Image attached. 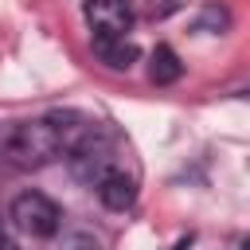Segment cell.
I'll return each mask as SVG.
<instances>
[{
    "mask_svg": "<svg viewBox=\"0 0 250 250\" xmlns=\"http://www.w3.org/2000/svg\"><path fill=\"white\" fill-rule=\"evenodd\" d=\"M0 148H4V160L12 168H43L59 156H66V141H62V129L55 117H43V121H20L12 125L4 137H0Z\"/></svg>",
    "mask_w": 250,
    "mask_h": 250,
    "instance_id": "obj_1",
    "label": "cell"
},
{
    "mask_svg": "<svg viewBox=\"0 0 250 250\" xmlns=\"http://www.w3.org/2000/svg\"><path fill=\"white\" fill-rule=\"evenodd\" d=\"M66 164H70L74 180H82V184H90V188H98L102 176L117 168V164H113V148H109V141H105L98 129H90V133L66 152Z\"/></svg>",
    "mask_w": 250,
    "mask_h": 250,
    "instance_id": "obj_2",
    "label": "cell"
},
{
    "mask_svg": "<svg viewBox=\"0 0 250 250\" xmlns=\"http://www.w3.org/2000/svg\"><path fill=\"white\" fill-rule=\"evenodd\" d=\"M12 223L23 230V234H35V238H51L62 223V211L43 195V191H20L12 199Z\"/></svg>",
    "mask_w": 250,
    "mask_h": 250,
    "instance_id": "obj_3",
    "label": "cell"
},
{
    "mask_svg": "<svg viewBox=\"0 0 250 250\" xmlns=\"http://www.w3.org/2000/svg\"><path fill=\"white\" fill-rule=\"evenodd\" d=\"M82 12H86V23H90L94 39H125V31L133 27L129 0H86Z\"/></svg>",
    "mask_w": 250,
    "mask_h": 250,
    "instance_id": "obj_4",
    "label": "cell"
},
{
    "mask_svg": "<svg viewBox=\"0 0 250 250\" xmlns=\"http://www.w3.org/2000/svg\"><path fill=\"white\" fill-rule=\"evenodd\" d=\"M98 199H102L109 211H125V207H133V199H137V180L125 176V168H113V172L102 176Z\"/></svg>",
    "mask_w": 250,
    "mask_h": 250,
    "instance_id": "obj_5",
    "label": "cell"
},
{
    "mask_svg": "<svg viewBox=\"0 0 250 250\" xmlns=\"http://www.w3.org/2000/svg\"><path fill=\"white\" fill-rule=\"evenodd\" d=\"M94 55H98L105 66H113V70H129L141 51H137V43H129V39H94Z\"/></svg>",
    "mask_w": 250,
    "mask_h": 250,
    "instance_id": "obj_6",
    "label": "cell"
},
{
    "mask_svg": "<svg viewBox=\"0 0 250 250\" xmlns=\"http://www.w3.org/2000/svg\"><path fill=\"white\" fill-rule=\"evenodd\" d=\"M180 74H184L180 55H176L168 43H156V51H152V59H148V78H152L156 86H172Z\"/></svg>",
    "mask_w": 250,
    "mask_h": 250,
    "instance_id": "obj_7",
    "label": "cell"
},
{
    "mask_svg": "<svg viewBox=\"0 0 250 250\" xmlns=\"http://www.w3.org/2000/svg\"><path fill=\"white\" fill-rule=\"evenodd\" d=\"M172 250H191V234H184V238H180V242H176Z\"/></svg>",
    "mask_w": 250,
    "mask_h": 250,
    "instance_id": "obj_8",
    "label": "cell"
},
{
    "mask_svg": "<svg viewBox=\"0 0 250 250\" xmlns=\"http://www.w3.org/2000/svg\"><path fill=\"white\" fill-rule=\"evenodd\" d=\"M0 250H12V242H8V234H4V227H0Z\"/></svg>",
    "mask_w": 250,
    "mask_h": 250,
    "instance_id": "obj_9",
    "label": "cell"
},
{
    "mask_svg": "<svg viewBox=\"0 0 250 250\" xmlns=\"http://www.w3.org/2000/svg\"><path fill=\"white\" fill-rule=\"evenodd\" d=\"M238 250H250V238H242V242H238Z\"/></svg>",
    "mask_w": 250,
    "mask_h": 250,
    "instance_id": "obj_10",
    "label": "cell"
},
{
    "mask_svg": "<svg viewBox=\"0 0 250 250\" xmlns=\"http://www.w3.org/2000/svg\"><path fill=\"white\" fill-rule=\"evenodd\" d=\"M0 160H4V148H0Z\"/></svg>",
    "mask_w": 250,
    "mask_h": 250,
    "instance_id": "obj_11",
    "label": "cell"
}]
</instances>
